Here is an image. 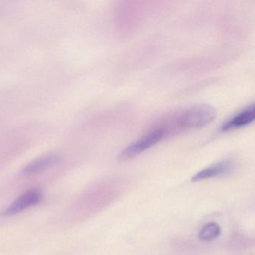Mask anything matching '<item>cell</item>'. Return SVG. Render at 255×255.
Returning <instances> with one entry per match:
<instances>
[{
  "label": "cell",
  "instance_id": "1",
  "mask_svg": "<svg viewBox=\"0 0 255 255\" xmlns=\"http://www.w3.org/2000/svg\"><path fill=\"white\" fill-rule=\"evenodd\" d=\"M216 112L208 104H198L183 111L176 119L182 129H197L207 126L216 119Z\"/></svg>",
  "mask_w": 255,
  "mask_h": 255
},
{
  "label": "cell",
  "instance_id": "2",
  "mask_svg": "<svg viewBox=\"0 0 255 255\" xmlns=\"http://www.w3.org/2000/svg\"><path fill=\"white\" fill-rule=\"evenodd\" d=\"M168 132V129L165 127H159L149 131L141 138L126 147L125 150H122L119 155V159L125 161L138 156L140 153L157 144Z\"/></svg>",
  "mask_w": 255,
  "mask_h": 255
},
{
  "label": "cell",
  "instance_id": "3",
  "mask_svg": "<svg viewBox=\"0 0 255 255\" xmlns=\"http://www.w3.org/2000/svg\"><path fill=\"white\" fill-rule=\"evenodd\" d=\"M42 200V193L36 189L27 191L17 197L2 213V216H11L36 205Z\"/></svg>",
  "mask_w": 255,
  "mask_h": 255
},
{
  "label": "cell",
  "instance_id": "4",
  "mask_svg": "<svg viewBox=\"0 0 255 255\" xmlns=\"http://www.w3.org/2000/svg\"><path fill=\"white\" fill-rule=\"evenodd\" d=\"M60 159V155L57 153L44 155L26 165L22 170V174L23 175L30 176L42 172L59 163Z\"/></svg>",
  "mask_w": 255,
  "mask_h": 255
},
{
  "label": "cell",
  "instance_id": "5",
  "mask_svg": "<svg viewBox=\"0 0 255 255\" xmlns=\"http://www.w3.org/2000/svg\"><path fill=\"white\" fill-rule=\"evenodd\" d=\"M255 117V107L252 105L236 115L226 123L224 124L221 128V130L227 132V131L234 130V129L247 126L254 122Z\"/></svg>",
  "mask_w": 255,
  "mask_h": 255
},
{
  "label": "cell",
  "instance_id": "6",
  "mask_svg": "<svg viewBox=\"0 0 255 255\" xmlns=\"http://www.w3.org/2000/svg\"><path fill=\"white\" fill-rule=\"evenodd\" d=\"M234 168L233 162L230 160L222 161L207 167L197 173L192 178V182H198L206 179L212 178L230 172Z\"/></svg>",
  "mask_w": 255,
  "mask_h": 255
},
{
  "label": "cell",
  "instance_id": "7",
  "mask_svg": "<svg viewBox=\"0 0 255 255\" xmlns=\"http://www.w3.org/2000/svg\"><path fill=\"white\" fill-rule=\"evenodd\" d=\"M221 231L220 226L218 224L210 222L201 230L198 234V238L201 241H213L220 236Z\"/></svg>",
  "mask_w": 255,
  "mask_h": 255
}]
</instances>
